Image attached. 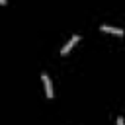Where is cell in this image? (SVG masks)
Segmentation results:
<instances>
[{"instance_id":"1","label":"cell","mask_w":125,"mask_h":125,"mask_svg":"<svg viewBox=\"0 0 125 125\" xmlns=\"http://www.w3.org/2000/svg\"><path fill=\"white\" fill-rule=\"evenodd\" d=\"M41 78H43V84H45V94H47V98L51 100L55 94H53V84H51V78H49V74L47 72H43L41 74Z\"/></svg>"},{"instance_id":"2","label":"cell","mask_w":125,"mask_h":125,"mask_svg":"<svg viewBox=\"0 0 125 125\" xmlns=\"http://www.w3.org/2000/svg\"><path fill=\"white\" fill-rule=\"evenodd\" d=\"M78 41H80V35H72V37L68 39V43H66V45L61 49V53H62V55H66V53H68V51H70V49H72V47H74Z\"/></svg>"},{"instance_id":"3","label":"cell","mask_w":125,"mask_h":125,"mask_svg":"<svg viewBox=\"0 0 125 125\" xmlns=\"http://www.w3.org/2000/svg\"><path fill=\"white\" fill-rule=\"evenodd\" d=\"M100 29L105 31V33H113V35H123V33H125L123 29H119V27H111V25H102Z\"/></svg>"},{"instance_id":"4","label":"cell","mask_w":125,"mask_h":125,"mask_svg":"<svg viewBox=\"0 0 125 125\" xmlns=\"http://www.w3.org/2000/svg\"><path fill=\"white\" fill-rule=\"evenodd\" d=\"M117 125H125V119L123 117H117Z\"/></svg>"},{"instance_id":"5","label":"cell","mask_w":125,"mask_h":125,"mask_svg":"<svg viewBox=\"0 0 125 125\" xmlns=\"http://www.w3.org/2000/svg\"><path fill=\"white\" fill-rule=\"evenodd\" d=\"M8 4V0H0V6H6Z\"/></svg>"}]
</instances>
